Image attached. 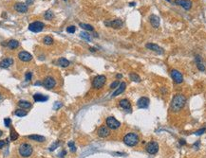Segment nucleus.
I'll list each match as a JSON object with an SVG mask.
<instances>
[{
  "label": "nucleus",
  "instance_id": "a878e982",
  "mask_svg": "<svg viewBox=\"0 0 206 158\" xmlns=\"http://www.w3.org/2000/svg\"><path fill=\"white\" fill-rule=\"evenodd\" d=\"M79 26L82 28V29H85V30H88V31H92V30H94V28L91 26V25H89V24H85V23H80Z\"/></svg>",
  "mask_w": 206,
  "mask_h": 158
},
{
  "label": "nucleus",
  "instance_id": "72a5a7b5",
  "mask_svg": "<svg viewBox=\"0 0 206 158\" xmlns=\"http://www.w3.org/2000/svg\"><path fill=\"white\" fill-rule=\"evenodd\" d=\"M75 30H76V28L74 26H69L67 28V32H68V33H74L75 32Z\"/></svg>",
  "mask_w": 206,
  "mask_h": 158
},
{
  "label": "nucleus",
  "instance_id": "e433bc0d",
  "mask_svg": "<svg viewBox=\"0 0 206 158\" xmlns=\"http://www.w3.org/2000/svg\"><path fill=\"white\" fill-rule=\"evenodd\" d=\"M119 85H120V82H118V81H115V82H113L111 84H110V88H111V89H115V88H117Z\"/></svg>",
  "mask_w": 206,
  "mask_h": 158
},
{
  "label": "nucleus",
  "instance_id": "5fc2aeb1",
  "mask_svg": "<svg viewBox=\"0 0 206 158\" xmlns=\"http://www.w3.org/2000/svg\"><path fill=\"white\" fill-rule=\"evenodd\" d=\"M166 1H168V2H170V1H171V0H166Z\"/></svg>",
  "mask_w": 206,
  "mask_h": 158
},
{
  "label": "nucleus",
  "instance_id": "09e8293b",
  "mask_svg": "<svg viewBox=\"0 0 206 158\" xmlns=\"http://www.w3.org/2000/svg\"><path fill=\"white\" fill-rule=\"evenodd\" d=\"M116 77H117V79H122V78H123V76H122L121 74H118Z\"/></svg>",
  "mask_w": 206,
  "mask_h": 158
},
{
  "label": "nucleus",
  "instance_id": "20e7f679",
  "mask_svg": "<svg viewBox=\"0 0 206 158\" xmlns=\"http://www.w3.org/2000/svg\"><path fill=\"white\" fill-rule=\"evenodd\" d=\"M106 82V77L104 76V75H98L93 79V82H92V86L95 89H100L105 85Z\"/></svg>",
  "mask_w": 206,
  "mask_h": 158
},
{
  "label": "nucleus",
  "instance_id": "49530a36",
  "mask_svg": "<svg viewBox=\"0 0 206 158\" xmlns=\"http://www.w3.org/2000/svg\"><path fill=\"white\" fill-rule=\"evenodd\" d=\"M199 145H200V142L197 141V143H195V144H194V147H195V148H196V149H197V146H199Z\"/></svg>",
  "mask_w": 206,
  "mask_h": 158
},
{
  "label": "nucleus",
  "instance_id": "423d86ee",
  "mask_svg": "<svg viewBox=\"0 0 206 158\" xmlns=\"http://www.w3.org/2000/svg\"><path fill=\"white\" fill-rule=\"evenodd\" d=\"M44 24L40 21H35L33 23H30L29 25V29L33 32H40L42 29H44Z\"/></svg>",
  "mask_w": 206,
  "mask_h": 158
},
{
  "label": "nucleus",
  "instance_id": "ea45409f",
  "mask_svg": "<svg viewBox=\"0 0 206 158\" xmlns=\"http://www.w3.org/2000/svg\"><path fill=\"white\" fill-rule=\"evenodd\" d=\"M205 131H206L205 128H202V129H200V130H199V131H197V132L195 133V135H203V134L205 133Z\"/></svg>",
  "mask_w": 206,
  "mask_h": 158
},
{
  "label": "nucleus",
  "instance_id": "4be33fe9",
  "mask_svg": "<svg viewBox=\"0 0 206 158\" xmlns=\"http://www.w3.org/2000/svg\"><path fill=\"white\" fill-rule=\"evenodd\" d=\"M29 139L30 140H33V141H36V142H44L46 140V138L44 136H42V135H29L28 136Z\"/></svg>",
  "mask_w": 206,
  "mask_h": 158
},
{
  "label": "nucleus",
  "instance_id": "7ed1b4c3",
  "mask_svg": "<svg viewBox=\"0 0 206 158\" xmlns=\"http://www.w3.org/2000/svg\"><path fill=\"white\" fill-rule=\"evenodd\" d=\"M18 152H19V154L22 157H29L30 155L33 154V147H31V145H29L28 143H23L20 145Z\"/></svg>",
  "mask_w": 206,
  "mask_h": 158
},
{
  "label": "nucleus",
  "instance_id": "473e14b6",
  "mask_svg": "<svg viewBox=\"0 0 206 158\" xmlns=\"http://www.w3.org/2000/svg\"><path fill=\"white\" fill-rule=\"evenodd\" d=\"M68 146L69 147V149H70V152H76V147H75V144H74L73 141H70V142H68Z\"/></svg>",
  "mask_w": 206,
  "mask_h": 158
},
{
  "label": "nucleus",
  "instance_id": "dca6fc26",
  "mask_svg": "<svg viewBox=\"0 0 206 158\" xmlns=\"http://www.w3.org/2000/svg\"><path fill=\"white\" fill-rule=\"evenodd\" d=\"M14 9L16 12H20V13H26L28 12V6L26 3H22V2H18L15 4Z\"/></svg>",
  "mask_w": 206,
  "mask_h": 158
},
{
  "label": "nucleus",
  "instance_id": "58836bf2",
  "mask_svg": "<svg viewBox=\"0 0 206 158\" xmlns=\"http://www.w3.org/2000/svg\"><path fill=\"white\" fill-rule=\"evenodd\" d=\"M197 69L200 71H204L205 70V66L202 65V63H199V64H197Z\"/></svg>",
  "mask_w": 206,
  "mask_h": 158
},
{
  "label": "nucleus",
  "instance_id": "c9c22d12",
  "mask_svg": "<svg viewBox=\"0 0 206 158\" xmlns=\"http://www.w3.org/2000/svg\"><path fill=\"white\" fill-rule=\"evenodd\" d=\"M31 72H29V71H28L26 74H25V80H26V82H29V81H30V79H31Z\"/></svg>",
  "mask_w": 206,
  "mask_h": 158
},
{
  "label": "nucleus",
  "instance_id": "cd10ccee",
  "mask_svg": "<svg viewBox=\"0 0 206 158\" xmlns=\"http://www.w3.org/2000/svg\"><path fill=\"white\" fill-rule=\"evenodd\" d=\"M14 115L15 116H17V117H25V116H27L28 113H27L26 111H24V110L18 109V110H16V111L14 112Z\"/></svg>",
  "mask_w": 206,
  "mask_h": 158
},
{
  "label": "nucleus",
  "instance_id": "864d4df0",
  "mask_svg": "<svg viewBox=\"0 0 206 158\" xmlns=\"http://www.w3.org/2000/svg\"><path fill=\"white\" fill-rule=\"evenodd\" d=\"M2 135H3V133H2V131H0V136H1Z\"/></svg>",
  "mask_w": 206,
  "mask_h": 158
},
{
  "label": "nucleus",
  "instance_id": "f8f14e48",
  "mask_svg": "<svg viewBox=\"0 0 206 158\" xmlns=\"http://www.w3.org/2000/svg\"><path fill=\"white\" fill-rule=\"evenodd\" d=\"M175 3L179 6L183 7L186 11H189L192 7V2L190 0H175Z\"/></svg>",
  "mask_w": 206,
  "mask_h": 158
},
{
  "label": "nucleus",
  "instance_id": "2eb2a0df",
  "mask_svg": "<svg viewBox=\"0 0 206 158\" xmlns=\"http://www.w3.org/2000/svg\"><path fill=\"white\" fill-rule=\"evenodd\" d=\"M109 135H110V131H109V128L107 126H102L98 130V135L100 137H107Z\"/></svg>",
  "mask_w": 206,
  "mask_h": 158
},
{
  "label": "nucleus",
  "instance_id": "9b49d317",
  "mask_svg": "<svg viewBox=\"0 0 206 158\" xmlns=\"http://www.w3.org/2000/svg\"><path fill=\"white\" fill-rule=\"evenodd\" d=\"M145 47H146L147 49L151 50V51H155V52H157L158 54H162V53L164 52L162 47H159V46L156 44H153V43H148V44H146L145 45Z\"/></svg>",
  "mask_w": 206,
  "mask_h": 158
},
{
  "label": "nucleus",
  "instance_id": "a18cd8bd",
  "mask_svg": "<svg viewBox=\"0 0 206 158\" xmlns=\"http://www.w3.org/2000/svg\"><path fill=\"white\" fill-rule=\"evenodd\" d=\"M27 4H28V5H31V4H33V0H27Z\"/></svg>",
  "mask_w": 206,
  "mask_h": 158
},
{
  "label": "nucleus",
  "instance_id": "3c124183",
  "mask_svg": "<svg viewBox=\"0 0 206 158\" xmlns=\"http://www.w3.org/2000/svg\"><path fill=\"white\" fill-rule=\"evenodd\" d=\"M129 6H135V2H132V3H130Z\"/></svg>",
  "mask_w": 206,
  "mask_h": 158
},
{
  "label": "nucleus",
  "instance_id": "1a4fd4ad",
  "mask_svg": "<svg viewBox=\"0 0 206 158\" xmlns=\"http://www.w3.org/2000/svg\"><path fill=\"white\" fill-rule=\"evenodd\" d=\"M105 25L109 28H113V29H121L124 23H123V21L121 19H115L113 21H106L105 22Z\"/></svg>",
  "mask_w": 206,
  "mask_h": 158
},
{
  "label": "nucleus",
  "instance_id": "ddd939ff",
  "mask_svg": "<svg viewBox=\"0 0 206 158\" xmlns=\"http://www.w3.org/2000/svg\"><path fill=\"white\" fill-rule=\"evenodd\" d=\"M18 58L22 62H29L33 59V55L28 51H20L18 53Z\"/></svg>",
  "mask_w": 206,
  "mask_h": 158
},
{
  "label": "nucleus",
  "instance_id": "f257e3e1",
  "mask_svg": "<svg viewBox=\"0 0 206 158\" xmlns=\"http://www.w3.org/2000/svg\"><path fill=\"white\" fill-rule=\"evenodd\" d=\"M185 103H186V98L183 96V94H177V95L174 96V98L172 99V101H171L170 104L171 111L174 112V113L180 111L184 107Z\"/></svg>",
  "mask_w": 206,
  "mask_h": 158
},
{
  "label": "nucleus",
  "instance_id": "8fccbe9b",
  "mask_svg": "<svg viewBox=\"0 0 206 158\" xmlns=\"http://www.w3.org/2000/svg\"><path fill=\"white\" fill-rule=\"evenodd\" d=\"M89 50H90V51H93V52H94V51H96V49H95L94 47H90V48H89Z\"/></svg>",
  "mask_w": 206,
  "mask_h": 158
},
{
  "label": "nucleus",
  "instance_id": "6e6d98bb",
  "mask_svg": "<svg viewBox=\"0 0 206 158\" xmlns=\"http://www.w3.org/2000/svg\"><path fill=\"white\" fill-rule=\"evenodd\" d=\"M64 1H65V2H66V1H68V0H64Z\"/></svg>",
  "mask_w": 206,
  "mask_h": 158
},
{
  "label": "nucleus",
  "instance_id": "a19ab883",
  "mask_svg": "<svg viewBox=\"0 0 206 158\" xmlns=\"http://www.w3.org/2000/svg\"><path fill=\"white\" fill-rule=\"evenodd\" d=\"M61 107H62V103L55 102V104H54V106H53V109H54V110H58V109L61 108Z\"/></svg>",
  "mask_w": 206,
  "mask_h": 158
},
{
  "label": "nucleus",
  "instance_id": "5701e85b",
  "mask_svg": "<svg viewBox=\"0 0 206 158\" xmlns=\"http://www.w3.org/2000/svg\"><path fill=\"white\" fill-rule=\"evenodd\" d=\"M69 65H70L69 61L66 58H60L58 60V65H60L61 67H68Z\"/></svg>",
  "mask_w": 206,
  "mask_h": 158
},
{
  "label": "nucleus",
  "instance_id": "4468645a",
  "mask_svg": "<svg viewBox=\"0 0 206 158\" xmlns=\"http://www.w3.org/2000/svg\"><path fill=\"white\" fill-rule=\"evenodd\" d=\"M148 105H149V99H148V98L141 97V99H139V100L137 101V106H138V108H141V109L147 108Z\"/></svg>",
  "mask_w": 206,
  "mask_h": 158
},
{
  "label": "nucleus",
  "instance_id": "aec40b11",
  "mask_svg": "<svg viewBox=\"0 0 206 158\" xmlns=\"http://www.w3.org/2000/svg\"><path fill=\"white\" fill-rule=\"evenodd\" d=\"M119 104L122 108L125 109L126 111H130L131 110V104H130L129 100H126V99H124V100H121L119 101Z\"/></svg>",
  "mask_w": 206,
  "mask_h": 158
},
{
  "label": "nucleus",
  "instance_id": "bb28decb",
  "mask_svg": "<svg viewBox=\"0 0 206 158\" xmlns=\"http://www.w3.org/2000/svg\"><path fill=\"white\" fill-rule=\"evenodd\" d=\"M129 78L130 80L132 81V82H141V78L139 76L138 74L136 73H130L129 74Z\"/></svg>",
  "mask_w": 206,
  "mask_h": 158
},
{
  "label": "nucleus",
  "instance_id": "f704fd0d",
  "mask_svg": "<svg viewBox=\"0 0 206 158\" xmlns=\"http://www.w3.org/2000/svg\"><path fill=\"white\" fill-rule=\"evenodd\" d=\"M59 146V142H54V143L50 146V152H53V151H55L56 149H57V147Z\"/></svg>",
  "mask_w": 206,
  "mask_h": 158
},
{
  "label": "nucleus",
  "instance_id": "9d476101",
  "mask_svg": "<svg viewBox=\"0 0 206 158\" xmlns=\"http://www.w3.org/2000/svg\"><path fill=\"white\" fill-rule=\"evenodd\" d=\"M43 84L47 89H52L56 85V81L52 77H47L43 82Z\"/></svg>",
  "mask_w": 206,
  "mask_h": 158
},
{
  "label": "nucleus",
  "instance_id": "b1692460",
  "mask_svg": "<svg viewBox=\"0 0 206 158\" xmlns=\"http://www.w3.org/2000/svg\"><path fill=\"white\" fill-rule=\"evenodd\" d=\"M7 47L11 48V49H14V48L19 47V42L17 40H10L8 42V44H7Z\"/></svg>",
  "mask_w": 206,
  "mask_h": 158
},
{
  "label": "nucleus",
  "instance_id": "c756f323",
  "mask_svg": "<svg viewBox=\"0 0 206 158\" xmlns=\"http://www.w3.org/2000/svg\"><path fill=\"white\" fill-rule=\"evenodd\" d=\"M80 37L83 39H85V40H86V41H88V42L91 41V37H90V35H89L88 32H81L80 33Z\"/></svg>",
  "mask_w": 206,
  "mask_h": 158
},
{
  "label": "nucleus",
  "instance_id": "39448f33",
  "mask_svg": "<svg viewBox=\"0 0 206 158\" xmlns=\"http://www.w3.org/2000/svg\"><path fill=\"white\" fill-rule=\"evenodd\" d=\"M106 126L111 130H116V129H118V128H120V126H121V123L119 122V121L113 117H107L106 120Z\"/></svg>",
  "mask_w": 206,
  "mask_h": 158
},
{
  "label": "nucleus",
  "instance_id": "7c9ffc66",
  "mask_svg": "<svg viewBox=\"0 0 206 158\" xmlns=\"http://www.w3.org/2000/svg\"><path fill=\"white\" fill-rule=\"evenodd\" d=\"M43 43L45 45H51L53 43V39L50 36H46L43 38Z\"/></svg>",
  "mask_w": 206,
  "mask_h": 158
},
{
  "label": "nucleus",
  "instance_id": "393cba45",
  "mask_svg": "<svg viewBox=\"0 0 206 158\" xmlns=\"http://www.w3.org/2000/svg\"><path fill=\"white\" fill-rule=\"evenodd\" d=\"M18 105L20 106L22 109H29L31 107V104L29 101H26V100H20L18 102Z\"/></svg>",
  "mask_w": 206,
  "mask_h": 158
},
{
  "label": "nucleus",
  "instance_id": "c03bdc74",
  "mask_svg": "<svg viewBox=\"0 0 206 158\" xmlns=\"http://www.w3.org/2000/svg\"><path fill=\"white\" fill-rule=\"evenodd\" d=\"M180 145H185V144H186L185 140H183V139H180Z\"/></svg>",
  "mask_w": 206,
  "mask_h": 158
},
{
  "label": "nucleus",
  "instance_id": "c85d7f7f",
  "mask_svg": "<svg viewBox=\"0 0 206 158\" xmlns=\"http://www.w3.org/2000/svg\"><path fill=\"white\" fill-rule=\"evenodd\" d=\"M44 16L47 20H51V19L54 17V14H53V12H51V11H47V12H45Z\"/></svg>",
  "mask_w": 206,
  "mask_h": 158
},
{
  "label": "nucleus",
  "instance_id": "de8ad7c7",
  "mask_svg": "<svg viewBox=\"0 0 206 158\" xmlns=\"http://www.w3.org/2000/svg\"><path fill=\"white\" fill-rule=\"evenodd\" d=\"M65 154H66V151H64V152H63L62 153L60 154V156H61V157H64V156H65Z\"/></svg>",
  "mask_w": 206,
  "mask_h": 158
},
{
  "label": "nucleus",
  "instance_id": "603ef678",
  "mask_svg": "<svg viewBox=\"0 0 206 158\" xmlns=\"http://www.w3.org/2000/svg\"><path fill=\"white\" fill-rule=\"evenodd\" d=\"M35 85H41V82H35Z\"/></svg>",
  "mask_w": 206,
  "mask_h": 158
},
{
  "label": "nucleus",
  "instance_id": "6ab92c4d",
  "mask_svg": "<svg viewBox=\"0 0 206 158\" xmlns=\"http://www.w3.org/2000/svg\"><path fill=\"white\" fill-rule=\"evenodd\" d=\"M13 64V60L12 58H6L3 59L0 62V67L1 68H8Z\"/></svg>",
  "mask_w": 206,
  "mask_h": 158
},
{
  "label": "nucleus",
  "instance_id": "f3484780",
  "mask_svg": "<svg viewBox=\"0 0 206 158\" xmlns=\"http://www.w3.org/2000/svg\"><path fill=\"white\" fill-rule=\"evenodd\" d=\"M125 88H126V83H125V82H121V83H120V85L118 86L117 89H116V90L113 92V94H112L111 97L114 98V97H117V96H119L120 94H122L124 90H125Z\"/></svg>",
  "mask_w": 206,
  "mask_h": 158
},
{
  "label": "nucleus",
  "instance_id": "2f4dec72",
  "mask_svg": "<svg viewBox=\"0 0 206 158\" xmlns=\"http://www.w3.org/2000/svg\"><path fill=\"white\" fill-rule=\"evenodd\" d=\"M18 136H19V135H18V134L15 132L14 130H13V129L11 130V139H12V141L17 140Z\"/></svg>",
  "mask_w": 206,
  "mask_h": 158
},
{
  "label": "nucleus",
  "instance_id": "4c0bfd02",
  "mask_svg": "<svg viewBox=\"0 0 206 158\" xmlns=\"http://www.w3.org/2000/svg\"><path fill=\"white\" fill-rule=\"evenodd\" d=\"M11 123H12V120H11V118H9V117H7V118L4 119V124H5L6 127H10V126H11Z\"/></svg>",
  "mask_w": 206,
  "mask_h": 158
},
{
  "label": "nucleus",
  "instance_id": "412c9836",
  "mask_svg": "<svg viewBox=\"0 0 206 158\" xmlns=\"http://www.w3.org/2000/svg\"><path fill=\"white\" fill-rule=\"evenodd\" d=\"M33 100L35 102H43V101H47L49 100V97H46L42 94H35L33 96Z\"/></svg>",
  "mask_w": 206,
  "mask_h": 158
},
{
  "label": "nucleus",
  "instance_id": "a211bd4d",
  "mask_svg": "<svg viewBox=\"0 0 206 158\" xmlns=\"http://www.w3.org/2000/svg\"><path fill=\"white\" fill-rule=\"evenodd\" d=\"M149 22H150L151 26L155 28V29H158L160 27V18L155 14H151L149 16Z\"/></svg>",
  "mask_w": 206,
  "mask_h": 158
},
{
  "label": "nucleus",
  "instance_id": "f03ea898",
  "mask_svg": "<svg viewBox=\"0 0 206 158\" xmlns=\"http://www.w3.org/2000/svg\"><path fill=\"white\" fill-rule=\"evenodd\" d=\"M124 143L129 147H134L139 143V136L134 133H129L124 137Z\"/></svg>",
  "mask_w": 206,
  "mask_h": 158
},
{
  "label": "nucleus",
  "instance_id": "6e6552de",
  "mask_svg": "<svg viewBox=\"0 0 206 158\" xmlns=\"http://www.w3.org/2000/svg\"><path fill=\"white\" fill-rule=\"evenodd\" d=\"M171 78L173 79V81L176 83H181L183 82V76L180 71L176 70V69H172L170 72Z\"/></svg>",
  "mask_w": 206,
  "mask_h": 158
},
{
  "label": "nucleus",
  "instance_id": "0eeeda50",
  "mask_svg": "<svg viewBox=\"0 0 206 158\" xmlns=\"http://www.w3.org/2000/svg\"><path fill=\"white\" fill-rule=\"evenodd\" d=\"M145 150L148 153L150 154H156L158 151H159V144L155 142V141H151L147 144L146 147H145Z\"/></svg>",
  "mask_w": 206,
  "mask_h": 158
},
{
  "label": "nucleus",
  "instance_id": "37998d69",
  "mask_svg": "<svg viewBox=\"0 0 206 158\" xmlns=\"http://www.w3.org/2000/svg\"><path fill=\"white\" fill-rule=\"evenodd\" d=\"M5 141H3V140H0V149H2L4 146H5Z\"/></svg>",
  "mask_w": 206,
  "mask_h": 158
},
{
  "label": "nucleus",
  "instance_id": "79ce46f5",
  "mask_svg": "<svg viewBox=\"0 0 206 158\" xmlns=\"http://www.w3.org/2000/svg\"><path fill=\"white\" fill-rule=\"evenodd\" d=\"M196 62H197V64L201 63V58H200V56H196Z\"/></svg>",
  "mask_w": 206,
  "mask_h": 158
}]
</instances>
